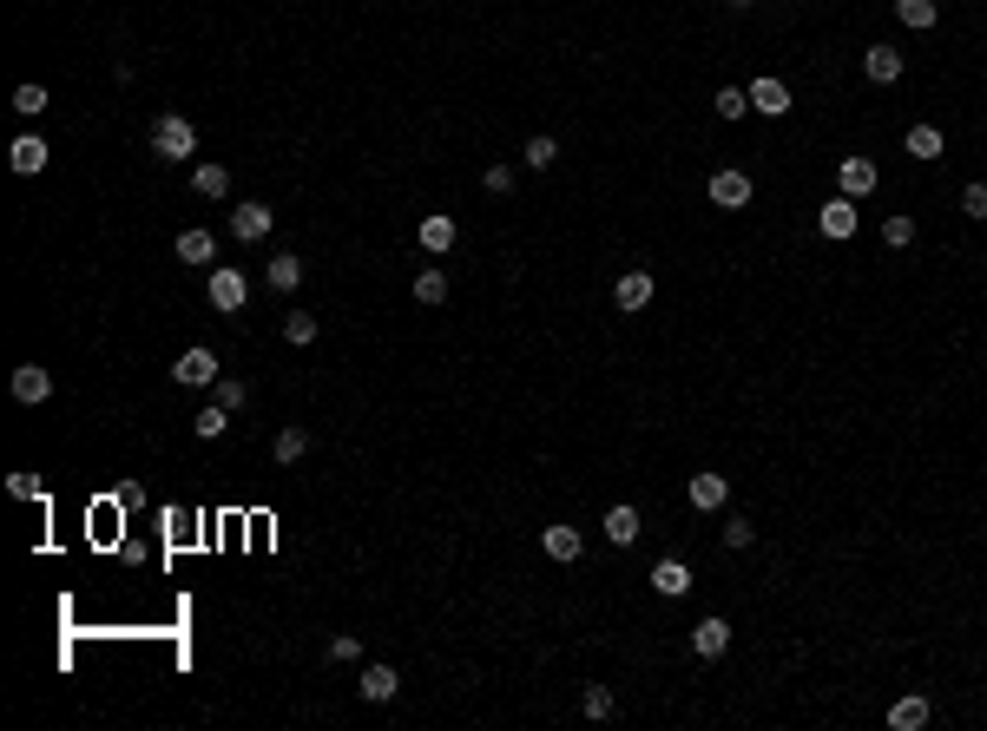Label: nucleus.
I'll use <instances>...</instances> for the list:
<instances>
[{
    "mask_svg": "<svg viewBox=\"0 0 987 731\" xmlns=\"http://www.w3.org/2000/svg\"><path fill=\"white\" fill-rule=\"evenodd\" d=\"M152 152L158 159H198V132L185 112H158L152 119Z\"/></svg>",
    "mask_w": 987,
    "mask_h": 731,
    "instance_id": "obj_1",
    "label": "nucleus"
},
{
    "mask_svg": "<svg viewBox=\"0 0 987 731\" xmlns=\"http://www.w3.org/2000/svg\"><path fill=\"white\" fill-rule=\"evenodd\" d=\"M172 382H185V389H218V350L191 343V350L172 363Z\"/></svg>",
    "mask_w": 987,
    "mask_h": 731,
    "instance_id": "obj_2",
    "label": "nucleus"
},
{
    "mask_svg": "<svg viewBox=\"0 0 987 731\" xmlns=\"http://www.w3.org/2000/svg\"><path fill=\"white\" fill-rule=\"evenodd\" d=\"M599 534H606L612 547H632L645 534V521H639V508L632 501H619V508H606V521H599Z\"/></svg>",
    "mask_w": 987,
    "mask_h": 731,
    "instance_id": "obj_3",
    "label": "nucleus"
},
{
    "mask_svg": "<svg viewBox=\"0 0 987 731\" xmlns=\"http://www.w3.org/2000/svg\"><path fill=\"white\" fill-rule=\"evenodd\" d=\"M270 224H277V211H270V205H237L231 211V238L237 244H257V238H270Z\"/></svg>",
    "mask_w": 987,
    "mask_h": 731,
    "instance_id": "obj_4",
    "label": "nucleus"
},
{
    "mask_svg": "<svg viewBox=\"0 0 987 731\" xmlns=\"http://www.w3.org/2000/svg\"><path fill=\"white\" fill-rule=\"evenodd\" d=\"M836 185H843V198H869L882 185V172H876V159H843L836 165Z\"/></svg>",
    "mask_w": 987,
    "mask_h": 731,
    "instance_id": "obj_5",
    "label": "nucleus"
},
{
    "mask_svg": "<svg viewBox=\"0 0 987 731\" xmlns=\"http://www.w3.org/2000/svg\"><path fill=\"white\" fill-rule=\"evenodd\" d=\"M816 231H823V238H856V198H830V205L816 211Z\"/></svg>",
    "mask_w": 987,
    "mask_h": 731,
    "instance_id": "obj_6",
    "label": "nucleus"
},
{
    "mask_svg": "<svg viewBox=\"0 0 987 731\" xmlns=\"http://www.w3.org/2000/svg\"><path fill=\"white\" fill-rule=\"evenodd\" d=\"M751 112H764V119H784V112H790V86L777 80V73L751 80Z\"/></svg>",
    "mask_w": 987,
    "mask_h": 731,
    "instance_id": "obj_7",
    "label": "nucleus"
},
{
    "mask_svg": "<svg viewBox=\"0 0 987 731\" xmlns=\"http://www.w3.org/2000/svg\"><path fill=\"white\" fill-rule=\"evenodd\" d=\"M711 205H724V211H744V205H751V178H744V172H711Z\"/></svg>",
    "mask_w": 987,
    "mask_h": 731,
    "instance_id": "obj_8",
    "label": "nucleus"
},
{
    "mask_svg": "<svg viewBox=\"0 0 987 731\" xmlns=\"http://www.w3.org/2000/svg\"><path fill=\"white\" fill-rule=\"evenodd\" d=\"M53 396V376L40 363H20L14 369V402H27V409H40V402Z\"/></svg>",
    "mask_w": 987,
    "mask_h": 731,
    "instance_id": "obj_9",
    "label": "nucleus"
},
{
    "mask_svg": "<svg viewBox=\"0 0 987 731\" xmlns=\"http://www.w3.org/2000/svg\"><path fill=\"white\" fill-rule=\"evenodd\" d=\"M211 310H224V317H237L244 310V277L224 264V271H211Z\"/></svg>",
    "mask_w": 987,
    "mask_h": 731,
    "instance_id": "obj_10",
    "label": "nucleus"
},
{
    "mask_svg": "<svg viewBox=\"0 0 987 731\" xmlns=\"http://www.w3.org/2000/svg\"><path fill=\"white\" fill-rule=\"evenodd\" d=\"M652 593H665V600H685V593H691V567L665 554V560L652 567Z\"/></svg>",
    "mask_w": 987,
    "mask_h": 731,
    "instance_id": "obj_11",
    "label": "nucleus"
},
{
    "mask_svg": "<svg viewBox=\"0 0 987 731\" xmlns=\"http://www.w3.org/2000/svg\"><path fill=\"white\" fill-rule=\"evenodd\" d=\"M724 646H731V626H724L718 613L691 626V652H698V659H724Z\"/></svg>",
    "mask_w": 987,
    "mask_h": 731,
    "instance_id": "obj_12",
    "label": "nucleus"
},
{
    "mask_svg": "<svg viewBox=\"0 0 987 731\" xmlns=\"http://www.w3.org/2000/svg\"><path fill=\"white\" fill-rule=\"evenodd\" d=\"M356 692H362V699H369V705H389L395 692H402V679H395V666H362Z\"/></svg>",
    "mask_w": 987,
    "mask_h": 731,
    "instance_id": "obj_13",
    "label": "nucleus"
},
{
    "mask_svg": "<svg viewBox=\"0 0 987 731\" xmlns=\"http://www.w3.org/2000/svg\"><path fill=\"white\" fill-rule=\"evenodd\" d=\"M691 508H705V514H718L724 508V501H731V481H724V475H691Z\"/></svg>",
    "mask_w": 987,
    "mask_h": 731,
    "instance_id": "obj_14",
    "label": "nucleus"
},
{
    "mask_svg": "<svg viewBox=\"0 0 987 731\" xmlns=\"http://www.w3.org/2000/svg\"><path fill=\"white\" fill-rule=\"evenodd\" d=\"M612 303H619V310H645V303H652V271H626L612 284Z\"/></svg>",
    "mask_w": 987,
    "mask_h": 731,
    "instance_id": "obj_15",
    "label": "nucleus"
},
{
    "mask_svg": "<svg viewBox=\"0 0 987 731\" xmlns=\"http://www.w3.org/2000/svg\"><path fill=\"white\" fill-rule=\"evenodd\" d=\"M540 547H547V560H566V567H573V560L586 554L580 527H547V534H540Z\"/></svg>",
    "mask_w": 987,
    "mask_h": 731,
    "instance_id": "obj_16",
    "label": "nucleus"
},
{
    "mask_svg": "<svg viewBox=\"0 0 987 731\" xmlns=\"http://www.w3.org/2000/svg\"><path fill=\"white\" fill-rule=\"evenodd\" d=\"M862 73H869L876 86H895V80H902V53H895V47H869V53H862Z\"/></svg>",
    "mask_w": 987,
    "mask_h": 731,
    "instance_id": "obj_17",
    "label": "nucleus"
},
{
    "mask_svg": "<svg viewBox=\"0 0 987 731\" xmlns=\"http://www.w3.org/2000/svg\"><path fill=\"white\" fill-rule=\"evenodd\" d=\"M47 139H14V152H7V165H14L20 178H33V172H47Z\"/></svg>",
    "mask_w": 987,
    "mask_h": 731,
    "instance_id": "obj_18",
    "label": "nucleus"
},
{
    "mask_svg": "<svg viewBox=\"0 0 987 731\" xmlns=\"http://www.w3.org/2000/svg\"><path fill=\"white\" fill-rule=\"evenodd\" d=\"M191 191H198V198H231V172L211 165V159H198L191 165Z\"/></svg>",
    "mask_w": 987,
    "mask_h": 731,
    "instance_id": "obj_19",
    "label": "nucleus"
},
{
    "mask_svg": "<svg viewBox=\"0 0 987 731\" xmlns=\"http://www.w3.org/2000/svg\"><path fill=\"white\" fill-rule=\"evenodd\" d=\"M520 165H527V172H553V165H560V139H553V132H533Z\"/></svg>",
    "mask_w": 987,
    "mask_h": 731,
    "instance_id": "obj_20",
    "label": "nucleus"
},
{
    "mask_svg": "<svg viewBox=\"0 0 987 731\" xmlns=\"http://www.w3.org/2000/svg\"><path fill=\"white\" fill-rule=\"evenodd\" d=\"M415 238H422L428 257H441L448 244H455V218H448V211H435V218H422V231H415Z\"/></svg>",
    "mask_w": 987,
    "mask_h": 731,
    "instance_id": "obj_21",
    "label": "nucleus"
},
{
    "mask_svg": "<svg viewBox=\"0 0 987 731\" xmlns=\"http://www.w3.org/2000/svg\"><path fill=\"white\" fill-rule=\"evenodd\" d=\"M928 718H935V705H928V699H895L889 705V725L895 731H922Z\"/></svg>",
    "mask_w": 987,
    "mask_h": 731,
    "instance_id": "obj_22",
    "label": "nucleus"
},
{
    "mask_svg": "<svg viewBox=\"0 0 987 731\" xmlns=\"http://www.w3.org/2000/svg\"><path fill=\"white\" fill-rule=\"evenodd\" d=\"M178 257H185V264H211V257H218V238H211V231H178Z\"/></svg>",
    "mask_w": 987,
    "mask_h": 731,
    "instance_id": "obj_23",
    "label": "nucleus"
},
{
    "mask_svg": "<svg viewBox=\"0 0 987 731\" xmlns=\"http://www.w3.org/2000/svg\"><path fill=\"white\" fill-rule=\"evenodd\" d=\"M264 277H270V290H297V284H303V257H297V251H277Z\"/></svg>",
    "mask_w": 987,
    "mask_h": 731,
    "instance_id": "obj_24",
    "label": "nucleus"
},
{
    "mask_svg": "<svg viewBox=\"0 0 987 731\" xmlns=\"http://www.w3.org/2000/svg\"><path fill=\"white\" fill-rule=\"evenodd\" d=\"M909 159H941V152H948V139H941V126H909Z\"/></svg>",
    "mask_w": 987,
    "mask_h": 731,
    "instance_id": "obj_25",
    "label": "nucleus"
},
{
    "mask_svg": "<svg viewBox=\"0 0 987 731\" xmlns=\"http://www.w3.org/2000/svg\"><path fill=\"white\" fill-rule=\"evenodd\" d=\"M415 303H428V310H435V303H448V271H435V264H428V271L415 277Z\"/></svg>",
    "mask_w": 987,
    "mask_h": 731,
    "instance_id": "obj_26",
    "label": "nucleus"
},
{
    "mask_svg": "<svg viewBox=\"0 0 987 731\" xmlns=\"http://www.w3.org/2000/svg\"><path fill=\"white\" fill-rule=\"evenodd\" d=\"M895 20L915 27V33H928V27H935V0H895Z\"/></svg>",
    "mask_w": 987,
    "mask_h": 731,
    "instance_id": "obj_27",
    "label": "nucleus"
},
{
    "mask_svg": "<svg viewBox=\"0 0 987 731\" xmlns=\"http://www.w3.org/2000/svg\"><path fill=\"white\" fill-rule=\"evenodd\" d=\"M882 244H889V251H909V244H915V218H909V211L882 218Z\"/></svg>",
    "mask_w": 987,
    "mask_h": 731,
    "instance_id": "obj_28",
    "label": "nucleus"
},
{
    "mask_svg": "<svg viewBox=\"0 0 987 731\" xmlns=\"http://www.w3.org/2000/svg\"><path fill=\"white\" fill-rule=\"evenodd\" d=\"M580 712H586V718H612V712H619L612 685H586V692H580Z\"/></svg>",
    "mask_w": 987,
    "mask_h": 731,
    "instance_id": "obj_29",
    "label": "nucleus"
},
{
    "mask_svg": "<svg viewBox=\"0 0 987 731\" xmlns=\"http://www.w3.org/2000/svg\"><path fill=\"white\" fill-rule=\"evenodd\" d=\"M224 429H231V409H224V402H211V409H198V442H218Z\"/></svg>",
    "mask_w": 987,
    "mask_h": 731,
    "instance_id": "obj_30",
    "label": "nucleus"
},
{
    "mask_svg": "<svg viewBox=\"0 0 987 731\" xmlns=\"http://www.w3.org/2000/svg\"><path fill=\"white\" fill-rule=\"evenodd\" d=\"M283 343H297V350H310V343H316V317H303V310H290V317H283Z\"/></svg>",
    "mask_w": 987,
    "mask_h": 731,
    "instance_id": "obj_31",
    "label": "nucleus"
},
{
    "mask_svg": "<svg viewBox=\"0 0 987 731\" xmlns=\"http://www.w3.org/2000/svg\"><path fill=\"white\" fill-rule=\"evenodd\" d=\"M303 455H310V429H283L277 435V461L290 468V461H303Z\"/></svg>",
    "mask_w": 987,
    "mask_h": 731,
    "instance_id": "obj_32",
    "label": "nucleus"
},
{
    "mask_svg": "<svg viewBox=\"0 0 987 731\" xmlns=\"http://www.w3.org/2000/svg\"><path fill=\"white\" fill-rule=\"evenodd\" d=\"M718 112H724V119H744V112H751V86H724Z\"/></svg>",
    "mask_w": 987,
    "mask_h": 731,
    "instance_id": "obj_33",
    "label": "nucleus"
},
{
    "mask_svg": "<svg viewBox=\"0 0 987 731\" xmlns=\"http://www.w3.org/2000/svg\"><path fill=\"white\" fill-rule=\"evenodd\" d=\"M218 402H224V409H244V402H251V382H237V376H218Z\"/></svg>",
    "mask_w": 987,
    "mask_h": 731,
    "instance_id": "obj_34",
    "label": "nucleus"
},
{
    "mask_svg": "<svg viewBox=\"0 0 987 731\" xmlns=\"http://www.w3.org/2000/svg\"><path fill=\"white\" fill-rule=\"evenodd\" d=\"M47 106H53V99H47V86H20V93H14V112H27V119H40Z\"/></svg>",
    "mask_w": 987,
    "mask_h": 731,
    "instance_id": "obj_35",
    "label": "nucleus"
},
{
    "mask_svg": "<svg viewBox=\"0 0 987 731\" xmlns=\"http://www.w3.org/2000/svg\"><path fill=\"white\" fill-rule=\"evenodd\" d=\"M481 185L494 191V198H501V191H514V165H487V172H481Z\"/></svg>",
    "mask_w": 987,
    "mask_h": 731,
    "instance_id": "obj_36",
    "label": "nucleus"
},
{
    "mask_svg": "<svg viewBox=\"0 0 987 731\" xmlns=\"http://www.w3.org/2000/svg\"><path fill=\"white\" fill-rule=\"evenodd\" d=\"M751 541H757L751 521H724V547H751Z\"/></svg>",
    "mask_w": 987,
    "mask_h": 731,
    "instance_id": "obj_37",
    "label": "nucleus"
},
{
    "mask_svg": "<svg viewBox=\"0 0 987 731\" xmlns=\"http://www.w3.org/2000/svg\"><path fill=\"white\" fill-rule=\"evenodd\" d=\"M961 211H968V218H987V185H968V191H961Z\"/></svg>",
    "mask_w": 987,
    "mask_h": 731,
    "instance_id": "obj_38",
    "label": "nucleus"
},
{
    "mask_svg": "<svg viewBox=\"0 0 987 731\" xmlns=\"http://www.w3.org/2000/svg\"><path fill=\"white\" fill-rule=\"evenodd\" d=\"M329 659H336V666H349V659H356V633H336V639H329Z\"/></svg>",
    "mask_w": 987,
    "mask_h": 731,
    "instance_id": "obj_39",
    "label": "nucleus"
},
{
    "mask_svg": "<svg viewBox=\"0 0 987 731\" xmlns=\"http://www.w3.org/2000/svg\"><path fill=\"white\" fill-rule=\"evenodd\" d=\"M731 7H757V0H731Z\"/></svg>",
    "mask_w": 987,
    "mask_h": 731,
    "instance_id": "obj_40",
    "label": "nucleus"
}]
</instances>
